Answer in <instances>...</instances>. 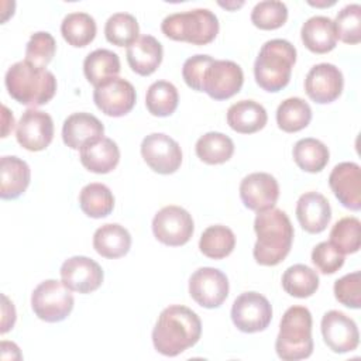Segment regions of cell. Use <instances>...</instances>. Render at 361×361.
Instances as JSON below:
<instances>
[{
	"label": "cell",
	"mask_w": 361,
	"mask_h": 361,
	"mask_svg": "<svg viewBox=\"0 0 361 361\" xmlns=\"http://www.w3.org/2000/svg\"><path fill=\"white\" fill-rule=\"evenodd\" d=\"M179 103V94L175 85L166 80H157L149 85L145 94V106L152 116H171Z\"/></svg>",
	"instance_id": "d590c367"
},
{
	"label": "cell",
	"mask_w": 361,
	"mask_h": 361,
	"mask_svg": "<svg viewBox=\"0 0 361 361\" xmlns=\"http://www.w3.org/2000/svg\"><path fill=\"white\" fill-rule=\"evenodd\" d=\"M336 299L351 309L361 307V274L360 271L347 274L334 282Z\"/></svg>",
	"instance_id": "b9f144b4"
},
{
	"label": "cell",
	"mask_w": 361,
	"mask_h": 361,
	"mask_svg": "<svg viewBox=\"0 0 361 361\" xmlns=\"http://www.w3.org/2000/svg\"><path fill=\"white\" fill-rule=\"evenodd\" d=\"M140 27L130 13H116L110 16L104 25L106 39L117 47H130L138 39Z\"/></svg>",
	"instance_id": "8d00e7d4"
},
{
	"label": "cell",
	"mask_w": 361,
	"mask_h": 361,
	"mask_svg": "<svg viewBox=\"0 0 361 361\" xmlns=\"http://www.w3.org/2000/svg\"><path fill=\"white\" fill-rule=\"evenodd\" d=\"M189 295L202 307H219L228 296V279L217 268H199L189 278Z\"/></svg>",
	"instance_id": "7c38bea8"
},
{
	"label": "cell",
	"mask_w": 361,
	"mask_h": 361,
	"mask_svg": "<svg viewBox=\"0 0 361 361\" xmlns=\"http://www.w3.org/2000/svg\"><path fill=\"white\" fill-rule=\"evenodd\" d=\"M16 322V309L6 295H3V319H1V333H7L13 329Z\"/></svg>",
	"instance_id": "f6af8a7d"
},
{
	"label": "cell",
	"mask_w": 361,
	"mask_h": 361,
	"mask_svg": "<svg viewBox=\"0 0 361 361\" xmlns=\"http://www.w3.org/2000/svg\"><path fill=\"white\" fill-rule=\"evenodd\" d=\"M329 185L344 207L354 212L361 209V168L358 164H337L330 172Z\"/></svg>",
	"instance_id": "d6986e66"
},
{
	"label": "cell",
	"mask_w": 361,
	"mask_h": 361,
	"mask_svg": "<svg viewBox=\"0 0 361 361\" xmlns=\"http://www.w3.org/2000/svg\"><path fill=\"white\" fill-rule=\"evenodd\" d=\"M275 351L283 361H298L312 355V313L305 306H290L281 319Z\"/></svg>",
	"instance_id": "5b68a950"
},
{
	"label": "cell",
	"mask_w": 361,
	"mask_h": 361,
	"mask_svg": "<svg viewBox=\"0 0 361 361\" xmlns=\"http://www.w3.org/2000/svg\"><path fill=\"white\" fill-rule=\"evenodd\" d=\"M292 155L296 165L302 171L310 173H316L324 169L330 158L329 148L320 140L312 137L299 140L293 147Z\"/></svg>",
	"instance_id": "4dcf8cb0"
},
{
	"label": "cell",
	"mask_w": 361,
	"mask_h": 361,
	"mask_svg": "<svg viewBox=\"0 0 361 361\" xmlns=\"http://www.w3.org/2000/svg\"><path fill=\"white\" fill-rule=\"evenodd\" d=\"M312 109L300 97H288L276 109L278 127L285 133H296L309 126Z\"/></svg>",
	"instance_id": "836d02e7"
},
{
	"label": "cell",
	"mask_w": 361,
	"mask_h": 361,
	"mask_svg": "<svg viewBox=\"0 0 361 361\" xmlns=\"http://www.w3.org/2000/svg\"><path fill=\"white\" fill-rule=\"evenodd\" d=\"M267 110L254 100H240L227 110V124L240 134H252L265 127Z\"/></svg>",
	"instance_id": "484cf974"
},
{
	"label": "cell",
	"mask_w": 361,
	"mask_h": 361,
	"mask_svg": "<svg viewBox=\"0 0 361 361\" xmlns=\"http://www.w3.org/2000/svg\"><path fill=\"white\" fill-rule=\"evenodd\" d=\"M104 134L102 121L90 113H73L62 126V140L71 149H80L86 142L94 141Z\"/></svg>",
	"instance_id": "44dd1931"
},
{
	"label": "cell",
	"mask_w": 361,
	"mask_h": 361,
	"mask_svg": "<svg viewBox=\"0 0 361 361\" xmlns=\"http://www.w3.org/2000/svg\"><path fill=\"white\" fill-rule=\"evenodd\" d=\"M235 247V235L231 228L223 224L207 227L199 240V248L203 255L212 259L226 258Z\"/></svg>",
	"instance_id": "d6a6232c"
},
{
	"label": "cell",
	"mask_w": 361,
	"mask_h": 361,
	"mask_svg": "<svg viewBox=\"0 0 361 361\" xmlns=\"http://www.w3.org/2000/svg\"><path fill=\"white\" fill-rule=\"evenodd\" d=\"M14 127V117L10 113V110L3 106V135L1 137H7L8 131H11Z\"/></svg>",
	"instance_id": "bcb514c9"
},
{
	"label": "cell",
	"mask_w": 361,
	"mask_h": 361,
	"mask_svg": "<svg viewBox=\"0 0 361 361\" xmlns=\"http://www.w3.org/2000/svg\"><path fill=\"white\" fill-rule=\"evenodd\" d=\"M257 241L252 255L259 265L274 267L282 262L290 251L293 226L288 214L276 207L258 212L254 220Z\"/></svg>",
	"instance_id": "7a4b0ae2"
},
{
	"label": "cell",
	"mask_w": 361,
	"mask_h": 361,
	"mask_svg": "<svg viewBox=\"0 0 361 361\" xmlns=\"http://www.w3.org/2000/svg\"><path fill=\"white\" fill-rule=\"evenodd\" d=\"M131 247V235L127 228L117 223L99 227L93 234V248L104 258L114 259L124 257Z\"/></svg>",
	"instance_id": "4316f807"
},
{
	"label": "cell",
	"mask_w": 361,
	"mask_h": 361,
	"mask_svg": "<svg viewBox=\"0 0 361 361\" xmlns=\"http://www.w3.org/2000/svg\"><path fill=\"white\" fill-rule=\"evenodd\" d=\"M334 23L337 38L345 44H358L361 41V6L357 3L343 7Z\"/></svg>",
	"instance_id": "ab89813d"
},
{
	"label": "cell",
	"mask_w": 361,
	"mask_h": 361,
	"mask_svg": "<svg viewBox=\"0 0 361 361\" xmlns=\"http://www.w3.org/2000/svg\"><path fill=\"white\" fill-rule=\"evenodd\" d=\"M296 217L305 231L310 234L322 233L331 220L330 203L319 192H306L298 199Z\"/></svg>",
	"instance_id": "ffe728a7"
},
{
	"label": "cell",
	"mask_w": 361,
	"mask_h": 361,
	"mask_svg": "<svg viewBox=\"0 0 361 361\" xmlns=\"http://www.w3.org/2000/svg\"><path fill=\"white\" fill-rule=\"evenodd\" d=\"M282 288L290 296L309 298L319 288V275L305 264H295L283 272Z\"/></svg>",
	"instance_id": "e575fe53"
},
{
	"label": "cell",
	"mask_w": 361,
	"mask_h": 361,
	"mask_svg": "<svg viewBox=\"0 0 361 361\" xmlns=\"http://www.w3.org/2000/svg\"><path fill=\"white\" fill-rule=\"evenodd\" d=\"M288 20V7L278 0H264L254 6L251 21L259 30H276Z\"/></svg>",
	"instance_id": "f35d334b"
},
{
	"label": "cell",
	"mask_w": 361,
	"mask_h": 361,
	"mask_svg": "<svg viewBox=\"0 0 361 361\" xmlns=\"http://www.w3.org/2000/svg\"><path fill=\"white\" fill-rule=\"evenodd\" d=\"M71 289L62 281L45 279L31 293V307L35 316L47 323L65 320L73 309Z\"/></svg>",
	"instance_id": "52a82bcc"
},
{
	"label": "cell",
	"mask_w": 361,
	"mask_h": 361,
	"mask_svg": "<svg viewBox=\"0 0 361 361\" xmlns=\"http://www.w3.org/2000/svg\"><path fill=\"white\" fill-rule=\"evenodd\" d=\"M59 272L65 286L79 293L96 290L104 278L102 267L94 259L83 255H75L63 261Z\"/></svg>",
	"instance_id": "e0dca14e"
},
{
	"label": "cell",
	"mask_w": 361,
	"mask_h": 361,
	"mask_svg": "<svg viewBox=\"0 0 361 361\" xmlns=\"http://www.w3.org/2000/svg\"><path fill=\"white\" fill-rule=\"evenodd\" d=\"M120 72V58L116 52L104 48L94 49L83 61V73L94 87L116 78Z\"/></svg>",
	"instance_id": "83f0119b"
},
{
	"label": "cell",
	"mask_w": 361,
	"mask_h": 361,
	"mask_svg": "<svg viewBox=\"0 0 361 361\" xmlns=\"http://www.w3.org/2000/svg\"><path fill=\"white\" fill-rule=\"evenodd\" d=\"M309 4L316 6V7H327V6H333L334 1H323V3H313V1H309Z\"/></svg>",
	"instance_id": "c3c4849f"
},
{
	"label": "cell",
	"mask_w": 361,
	"mask_h": 361,
	"mask_svg": "<svg viewBox=\"0 0 361 361\" xmlns=\"http://www.w3.org/2000/svg\"><path fill=\"white\" fill-rule=\"evenodd\" d=\"M330 243L341 254H354L361 245V223L357 217L340 219L330 231Z\"/></svg>",
	"instance_id": "74e56055"
},
{
	"label": "cell",
	"mask_w": 361,
	"mask_h": 361,
	"mask_svg": "<svg viewBox=\"0 0 361 361\" xmlns=\"http://www.w3.org/2000/svg\"><path fill=\"white\" fill-rule=\"evenodd\" d=\"M219 4L224 8H228V10H233V8H237V7H241L244 4V1H238V3H223V1H219Z\"/></svg>",
	"instance_id": "7dc6e473"
},
{
	"label": "cell",
	"mask_w": 361,
	"mask_h": 361,
	"mask_svg": "<svg viewBox=\"0 0 361 361\" xmlns=\"http://www.w3.org/2000/svg\"><path fill=\"white\" fill-rule=\"evenodd\" d=\"M195 151L200 161L209 165H219L227 162L233 157L234 142L223 133L210 131L196 141Z\"/></svg>",
	"instance_id": "f1b7e54d"
},
{
	"label": "cell",
	"mask_w": 361,
	"mask_h": 361,
	"mask_svg": "<svg viewBox=\"0 0 361 361\" xmlns=\"http://www.w3.org/2000/svg\"><path fill=\"white\" fill-rule=\"evenodd\" d=\"M244 83V73L238 63L228 59H213L202 78L200 92L214 100H226L237 94Z\"/></svg>",
	"instance_id": "ba28073f"
},
{
	"label": "cell",
	"mask_w": 361,
	"mask_h": 361,
	"mask_svg": "<svg viewBox=\"0 0 361 361\" xmlns=\"http://www.w3.org/2000/svg\"><path fill=\"white\" fill-rule=\"evenodd\" d=\"M96 21L94 18L83 11L69 13L61 23V34L63 39L76 48L86 47L96 37Z\"/></svg>",
	"instance_id": "f546056e"
},
{
	"label": "cell",
	"mask_w": 361,
	"mask_h": 361,
	"mask_svg": "<svg viewBox=\"0 0 361 361\" xmlns=\"http://www.w3.org/2000/svg\"><path fill=\"white\" fill-rule=\"evenodd\" d=\"M16 138L28 151L45 149L54 138L52 117L37 109L25 110L17 123Z\"/></svg>",
	"instance_id": "5bb4252c"
},
{
	"label": "cell",
	"mask_w": 361,
	"mask_h": 361,
	"mask_svg": "<svg viewBox=\"0 0 361 361\" xmlns=\"http://www.w3.org/2000/svg\"><path fill=\"white\" fill-rule=\"evenodd\" d=\"M127 62L133 72L148 76L154 73L162 62L164 49L161 42L152 35H141L127 47Z\"/></svg>",
	"instance_id": "603a6c76"
},
{
	"label": "cell",
	"mask_w": 361,
	"mask_h": 361,
	"mask_svg": "<svg viewBox=\"0 0 361 361\" xmlns=\"http://www.w3.org/2000/svg\"><path fill=\"white\" fill-rule=\"evenodd\" d=\"M312 262L322 274H334L343 267L344 254L330 241H322L312 251Z\"/></svg>",
	"instance_id": "7bdbcfd3"
},
{
	"label": "cell",
	"mask_w": 361,
	"mask_h": 361,
	"mask_svg": "<svg viewBox=\"0 0 361 361\" xmlns=\"http://www.w3.org/2000/svg\"><path fill=\"white\" fill-rule=\"evenodd\" d=\"M161 30L173 41L206 45L219 34V20L209 8H195L166 16L162 20Z\"/></svg>",
	"instance_id": "8992f818"
},
{
	"label": "cell",
	"mask_w": 361,
	"mask_h": 361,
	"mask_svg": "<svg viewBox=\"0 0 361 361\" xmlns=\"http://www.w3.org/2000/svg\"><path fill=\"white\" fill-rule=\"evenodd\" d=\"M214 58H212L210 55H202V54H197V55H193L190 58H188L182 66V76H183V80L185 83L196 90V92H200V85H202V78H203V73L207 68V65L213 61Z\"/></svg>",
	"instance_id": "ee69618b"
},
{
	"label": "cell",
	"mask_w": 361,
	"mask_h": 361,
	"mask_svg": "<svg viewBox=\"0 0 361 361\" xmlns=\"http://www.w3.org/2000/svg\"><path fill=\"white\" fill-rule=\"evenodd\" d=\"M134 86L123 78H111L93 90V102L97 109L110 117H121L130 113L135 104Z\"/></svg>",
	"instance_id": "4fadbf2b"
},
{
	"label": "cell",
	"mask_w": 361,
	"mask_h": 361,
	"mask_svg": "<svg viewBox=\"0 0 361 361\" xmlns=\"http://www.w3.org/2000/svg\"><path fill=\"white\" fill-rule=\"evenodd\" d=\"M120 161V149L117 144L109 137H100L94 141L86 142L80 148L82 165L94 173L111 172Z\"/></svg>",
	"instance_id": "7402d4cb"
},
{
	"label": "cell",
	"mask_w": 361,
	"mask_h": 361,
	"mask_svg": "<svg viewBox=\"0 0 361 361\" xmlns=\"http://www.w3.org/2000/svg\"><path fill=\"white\" fill-rule=\"evenodd\" d=\"M296 62V48L286 39L267 41L254 62L257 85L267 92H279L290 80L292 68Z\"/></svg>",
	"instance_id": "277c9868"
},
{
	"label": "cell",
	"mask_w": 361,
	"mask_h": 361,
	"mask_svg": "<svg viewBox=\"0 0 361 361\" xmlns=\"http://www.w3.org/2000/svg\"><path fill=\"white\" fill-rule=\"evenodd\" d=\"M202 334V322L189 307L171 305L165 307L152 329V344L158 353L175 357L193 347Z\"/></svg>",
	"instance_id": "6da1fadb"
},
{
	"label": "cell",
	"mask_w": 361,
	"mask_h": 361,
	"mask_svg": "<svg viewBox=\"0 0 361 361\" xmlns=\"http://www.w3.org/2000/svg\"><path fill=\"white\" fill-rule=\"evenodd\" d=\"M8 94L18 103L35 109L48 103L56 92L52 72L34 66L25 59L13 63L4 76Z\"/></svg>",
	"instance_id": "3957f363"
},
{
	"label": "cell",
	"mask_w": 361,
	"mask_h": 361,
	"mask_svg": "<svg viewBox=\"0 0 361 361\" xmlns=\"http://www.w3.org/2000/svg\"><path fill=\"white\" fill-rule=\"evenodd\" d=\"M231 320L243 333L262 331L272 320V306L264 295L252 290L244 292L233 303Z\"/></svg>",
	"instance_id": "30bf717a"
},
{
	"label": "cell",
	"mask_w": 361,
	"mask_h": 361,
	"mask_svg": "<svg viewBox=\"0 0 361 361\" xmlns=\"http://www.w3.org/2000/svg\"><path fill=\"white\" fill-rule=\"evenodd\" d=\"M141 155L147 165L161 175L176 172L182 164L179 144L164 133L148 134L141 142Z\"/></svg>",
	"instance_id": "8fae6325"
},
{
	"label": "cell",
	"mask_w": 361,
	"mask_h": 361,
	"mask_svg": "<svg viewBox=\"0 0 361 361\" xmlns=\"http://www.w3.org/2000/svg\"><path fill=\"white\" fill-rule=\"evenodd\" d=\"M56 51L55 38L47 31L34 32L25 47V61L34 66L45 69Z\"/></svg>",
	"instance_id": "60d3db41"
},
{
	"label": "cell",
	"mask_w": 361,
	"mask_h": 361,
	"mask_svg": "<svg viewBox=\"0 0 361 361\" xmlns=\"http://www.w3.org/2000/svg\"><path fill=\"white\" fill-rule=\"evenodd\" d=\"M322 336L327 347L337 354L355 350L360 343V333L355 322L340 310H330L322 317Z\"/></svg>",
	"instance_id": "9a60e30c"
},
{
	"label": "cell",
	"mask_w": 361,
	"mask_h": 361,
	"mask_svg": "<svg viewBox=\"0 0 361 361\" xmlns=\"http://www.w3.org/2000/svg\"><path fill=\"white\" fill-rule=\"evenodd\" d=\"M240 197L244 206L254 212L275 207L279 197L278 180L267 172H252L240 183Z\"/></svg>",
	"instance_id": "ac0fdd59"
},
{
	"label": "cell",
	"mask_w": 361,
	"mask_h": 361,
	"mask_svg": "<svg viewBox=\"0 0 361 361\" xmlns=\"http://www.w3.org/2000/svg\"><path fill=\"white\" fill-rule=\"evenodd\" d=\"M344 78L341 71L333 63H317L310 68L305 78L306 94L319 104L331 103L343 92Z\"/></svg>",
	"instance_id": "2e32d148"
},
{
	"label": "cell",
	"mask_w": 361,
	"mask_h": 361,
	"mask_svg": "<svg viewBox=\"0 0 361 361\" xmlns=\"http://www.w3.org/2000/svg\"><path fill=\"white\" fill-rule=\"evenodd\" d=\"M195 230L193 219L180 206L169 204L157 212L152 219V233L155 238L169 247L186 244Z\"/></svg>",
	"instance_id": "9c48e42d"
},
{
	"label": "cell",
	"mask_w": 361,
	"mask_h": 361,
	"mask_svg": "<svg viewBox=\"0 0 361 361\" xmlns=\"http://www.w3.org/2000/svg\"><path fill=\"white\" fill-rule=\"evenodd\" d=\"M79 206L82 212L93 219L109 216L114 207V196L103 183H89L79 193Z\"/></svg>",
	"instance_id": "1f68e13d"
},
{
	"label": "cell",
	"mask_w": 361,
	"mask_h": 361,
	"mask_svg": "<svg viewBox=\"0 0 361 361\" xmlns=\"http://www.w3.org/2000/svg\"><path fill=\"white\" fill-rule=\"evenodd\" d=\"M31 171L25 161L18 157H1L0 159V196L10 200L21 196L30 185Z\"/></svg>",
	"instance_id": "cb8c5ba5"
},
{
	"label": "cell",
	"mask_w": 361,
	"mask_h": 361,
	"mask_svg": "<svg viewBox=\"0 0 361 361\" xmlns=\"http://www.w3.org/2000/svg\"><path fill=\"white\" fill-rule=\"evenodd\" d=\"M300 38L305 47L314 54L330 52L337 44L333 20L326 16H313L307 18L302 25Z\"/></svg>",
	"instance_id": "d4e9b609"
}]
</instances>
